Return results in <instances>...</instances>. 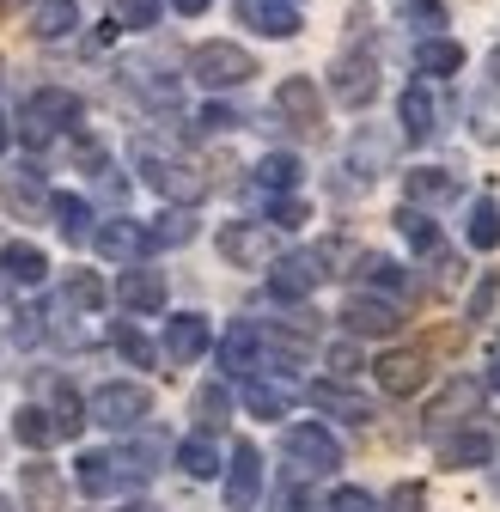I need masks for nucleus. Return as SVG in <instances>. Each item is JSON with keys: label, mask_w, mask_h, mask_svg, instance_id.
<instances>
[{"label": "nucleus", "mask_w": 500, "mask_h": 512, "mask_svg": "<svg viewBox=\"0 0 500 512\" xmlns=\"http://www.w3.org/2000/svg\"><path fill=\"white\" fill-rule=\"evenodd\" d=\"M74 165H80V171H92V177H104V171H110V147L80 128V135H74Z\"/></svg>", "instance_id": "de8ad7c7"}, {"label": "nucleus", "mask_w": 500, "mask_h": 512, "mask_svg": "<svg viewBox=\"0 0 500 512\" xmlns=\"http://www.w3.org/2000/svg\"><path fill=\"white\" fill-rule=\"evenodd\" d=\"M281 452H287L293 476H336L342 470V439L324 421H293L281 433Z\"/></svg>", "instance_id": "39448f33"}, {"label": "nucleus", "mask_w": 500, "mask_h": 512, "mask_svg": "<svg viewBox=\"0 0 500 512\" xmlns=\"http://www.w3.org/2000/svg\"><path fill=\"white\" fill-rule=\"evenodd\" d=\"M196 238V208H165L159 226H147V250H171Z\"/></svg>", "instance_id": "58836bf2"}, {"label": "nucleus", "mask_w": 500, "mask_h": 512, "mask_svg": "<svg viewBox=\"0 0 500 512\" xmlns=\"http://www.w3.org/2000/svg\"><path fill=\"white\" fill-rule=\"evenodd\" d=\"M372 378H379V391H385V397H415V391H427L433 366H427L421 348H391L385 360H372Z\"/></svg>", "instance_id": "2eb2a0df"}, {"label": "nucleus", "mask_w": 500, "mask_h": 512, "mask_svg": "<svg viewBox=\"0 0 500 512\" xmlns=\"http://www.w3.org/2000/svg\"><path fill=\"white\" fill-rule=\"evenodd\" d=\"M116 305L129 317H159L165 311V269H147V263L122 269L116 275Z\"/></svg>", "instance_id": "f3484780"}, {"label": "nucleus", "mask_w": 500, "mask_h": 512, "mask_svg": "<svg viewBox=\"0 0 500 512\" xmlns=\"http://www.w3.org/2000/svg\"><path fill=\"white\" fill-rule=\"evenodd\" d=\"M49 220H55V232L68 238V244L98 238V226H92V202H86V196H68V189H61V196L49 202Z\"/></svg>", "instance_id": "2f4dec72"}, {"label": "nucleus", "mask_w": 500, "mask_h": 512, "mask_svg": "<svg viewBox=\"0 0 500 512\" xmlns=\"http://www.w3.org/2000/svg\"><path fill=\"white\" fill-rule=\"evenodd\" d=\"M464 116H470V135H476L482 147H500V92H476V98L464 104Z\"/></svg>", "instance_id": "ea45409f"}, {"label": "nucleus", "mask_w": 500, "mask_h": 512, "mask_svg": "<svg viewBox=\"0 0 500 512\" xmlns=\"http://www.w3.org/2000/svg\"><path fill=\"white\" fill-rule=\"evenodd\" d=\"M494 433L488 427H458V433H446L440 439V464L446 470H482V464H494Z\"/></svg>", "instance_id": "6ab92c4d"}, {"label": "nucleus", "mask_w": 500, "mask_h": 512, "mask_svg": "<svg viewBox=\"0 0 500 512\" xmlns=\"http://www.w3.org/2000/svg\"><path fill=\"white\" fill-rule=\"evenodd\" d=\"M488 384H494V397H500V354H494V372H488Z\"/></svg>", "instance_id": "052dcab7"}, {"label": "nucleus", "mask_w": 500, "mask_h": 512, "mask_svg": "<svg viewBox=\"0 0 500 512\" xmlns=\"http://www.w3.org/2000/svg\"><path fill=\"white\" fill-rule=\"evenodd\" d=\"M330 269H324V256L318 250H293V256H275V269H269V293L281 305H299L311 299V287H318Z\"/></svg>", "instance_id": "ddd939ff"}, {"label": "nucleus", "mask_w": 500, "mask_h": 512, "mask_svg": "<svg viewBox=\"0 0 500 512\" xmlns=\"http://www.w3.org/2000/svg\"><path fill=\"white\" fill-rule=\"evenodd\" d=\"M354 269H360V281H366L372 293H385V299H397V305H403L409 275H403L397 256H385V250H360V256H354Z\"/></svg>", "instance_id": "c756f323"}, {"label": "nucleus", "mask_w": 500, "mask_h": 512, "mask_svg": "<svg viewBox=\"0 0 500 512\" xmlns=\"http://www.w3.org/2000/svg\"><path fill=\"white\" fill-rule=\"evenodd\" d=\"M427 269H433V293H452V287L464 281V263H458L452 250H433V256H427Z\"/></svg>", "instance_id": "3c124183"}, {"label": "nucleus", "mask_w": 500, "mask_h": 512, "mask_svg": "<svg viewBox=\"0 0 500 512\" xmlns=\"http://www.w3.org/2000/svg\"><path fill=\"white\" fill-rule=\"evenodd\" d=\"M293 384L287 378H269V372H257V378H244V409L257 415V421H281L287 409H293Z\"/></svg>", "instance_id": "bb28decb"}, {"label": "nucleus", "mask_w": 500, "mask_h": 512, "mask_svg": "<svg viewBox=\"0 0 500 512\" xmlns=\"http://www.w3.org/2000/svg\"><path fill=\"white\" fill-rule=\"evenodd\" d=\"M122 512H159V506H141V500H135V506H122Z\"/></svg>", "instance_id": "680f3d73"}, {"label": "nucleus", "mask_w": 500, "mask_h": 512, "mask_svg": "<svg viewBox=\"0 0 500 512\" xmlns=\"http://www.w3.org/2000/svg\"><path fill=\"white\" fill-rule=\"evenodd\" d=\"M342 330L354 342H391L403 330V305L385 299V293H372V287H354L348 305H342Z\"/></svg>", "instance_id": "0eeeda50"}, {"label": "nucleus", "mask_w": 500, "mask_h": 512, "mask_svg": "<svg viewBox=\"0 0 500 512\" xmlns=\"http://www.w3.org/2000/svg\"><path fill=\"white\" fill-rule=\"evenodd\" d=\"M464 244L470 250H500V202L494 196H476L470 214H464Z\"/></svg>", "instance_id": "473e14b6"}, {"label": "nucleus", "mask_w": 500, "mask_h": 512, "mask_svg": "<svg viewBox=\"0 0 500 512\" xmlns=\"http://www.w3.org/2000/svg\"><path fill=\"white\" fill-rule=\"evenodd\" d=\"M464 68V43L458 37H415V74L421 80H452Z\"/></svg>", "instance_id": "cd10ccee"}, {"label": "nucleus", "mask_w": 500, "mask_h": 512, "mask_svg": "<svg viewBox=\"0 0 500 512\" xmlns=\"http://www.w3.org/2000/svg\"><path fill=\"white\" fill-rule=\"evenodd\" d=\"M92 244H98V256H110L116 269H135L141 250H147V226H135V220H104Z\"/></svg>", "instance_id": "393cba45"}, {"label": "nucleus", "mask_w": 500, "mask_h": 512, "mask_svg": "<svg viewBox=\"0 0 500 512\" xmlns=\"http://www.w3.org/2000/svg\"><path fill=\"white\" fill-rule=\"evenodd\" d=\"M476 403H482V384H470V378H452L440 397L427 403V415H421V427L433 433V439H446V433H458V427H470V415H476Z\"/></svg>", "instance_id": "4468645a"}, {"label": "nucleus", "mask_w": 500, "mask_h": 512, "mask_svg": "<svg viewBox=\"0 0 500 512\" xmlns=\"http://www.w3.org/2000/svg\"><path fill=\"white\" fill-rule=\"evenodd\" d=\"M196 421H202V433H220L232 421V391L226 384H202L196 391Z\"/></svg>", "instance_id": "79ce46f5"}, {"label": "nucleus", "mask_w": 500, "mask_h": 512, "mask_svg": "<svg viewBox=\"0 0 500 512\" xmlns=\"http://www.w3.org/2000/svg\"><path fill=\"white\" fill-rule=\"evenodd\" d=\"M7 141H13V116H0V153H7Z\"/></svg>", "instance_id": "bf43d9fd"}, {"label": "nucleus", "mask_w": 500, "mask_h": 512, "mask_svg": "<svg viewBox=\"0 0 500 512\" xmlns=\"http://www.w3.org/2000/svg\"><path fill=\"white\" fill-rule=\"evenodd\" d=\"M494 305H500V269H482L476 293L464 299V317H470V324H488V317H494Z\"/></svg>", "instance_id": "c03bdc74"}, {"label": "nucleus", "mask_w": 500, "mask_h": 512, "mask_svg": "<svg viewBox=\"0 0 500 512\" xmlns=\"http://www.w3.org/2000/svg\"><path fill=\"white\" fill-rule=\"evenodd\" d=\"M482 68H488V86H494V92H500V43H494V49H488V61H482Z\"/></svg>", "instance_id": "13d9d810"}, {"label": "nucleus", "mask_w": 500, "mask_h": 512, "mask_svg": "<svg viewBox=\"0 0 500 512\" xmlns=\"http://www.w3.org/2000/svg\"><path fill=\"white\" fill-rule=\"evenodd\" d=\"M80 31V0H31V37L61 43Z\"/></svg>", "instance_id": "7c9ffc66"}, {"label": "nucleus", "mask_w": 500, "mask_h": 512, "mask_svg": "<svg viewBox=\"0 0 500 512\" xmlns=\"http://www.w3.org/2000/svg\"><path fill=\"white\" fill-rule=\"evenodd\" d=\"M122 31H153L159 25V0H116V13H110Z\"/></svg>", "instance_id": "49530a36"}, {"label": "nucleus", "mask_w": 500, "mask_h": 512, "mask_svg": "<svg viewBox=\"0 0 500 512\" xmlns=\"http://www.w3.org/2000/svg\"><path fill=\"white\" fill-rule=\"evenodd\" d=\"M86 415L98 427H110V433H135L153 415V391L135 384V378H110V384H98V391L86 397Z\"/></svg>", "instance_id": "20e7f679"}, {"label": "nucleus", "mask_w": 500, "mask_h": 512, "mask_svg": "<svg viewBox=\"0 0 500 512\" xmlns=\"http://www.w3.org/2000/svg\"><path fill=\"white\" fill-rule=\"evenodd\" d=\"M177 464H183V476H196V482H208V476H220V470H226V464H220V445H214L208 433L177 439Z\"/></svg>", "instance_id": "e433bc0d"}, {"label": "nucleus", "mask_w": 500, "mask_h": 512, "mask_svg": "<svg viewBox=\"0 0 500 512\" xmlns=\"http://www.w3.org/2000/svg\"><path fill=\"white\" fill-rule=\"evenodd\" d=\"M330 98L348 104V110H366L379 98V55L372 49H342L330 61Z\"/></svg>", "instance_id": "9d476101"}, {"label": "nucleus", "mask_w": 500, "mask_h": 512, "mask_svg": "<svg viewBox=\"0 0 500 512\" xmlns=\"http://www.w3.org/2000/svg\"><path fill=\"white\" fill-rule=\"evenodd\" d=\"M397 232L409 238V250H421V256H433V250H440V226H433L427 220V208H397Z\"/></svg>", "instance_id": "a19ab883"}, {"label": "nucleus", "mask_w": 500, "mask_h": 512, "mask_svg": "<svg viewBox=\"0 0 500 512\" xmlns=\"http://www.w3.org/2000/svg\"><path fill=\"white\" fill-rule=\"evenodd\" d=\"M311 409H324V415H336V421H348V427H360V421H372V403L360 397V391H348L342 378H318L311 384Z\"/></svg>", "instance_id": "5701e85b"}, {"label": "nucleus", "mask_w": 500, "mask_h": 512, "mask_svg": "<svg viewBox=\"0 0 500 512\" xmlns=\"http://www.w3.org/2000/svg\"><path fill=\"white\" fill-rule=\"evenodd\" d=\"M379 506H385V500H372L366 488H354V482H342V488L330 494V506H324V512H379Z\"/></svg>", "instance_id": "864d4df0"}, {"label": "nucleus", "mask_w": 500, "mask_h": 512, "mask_svg": "<svg viewBox=\"0 0 500 512\" xmlns=\"http://www.w3.org/2000/svg\"><path fill=\"white\" fill-rule=\"evenodd\" d=\"M104 299H110V287H104L92 269H74L68 281H61V311H80V317H92V311H104Z\"/></svg>", "instance_id": "72a5a7b5"}, {"label": "nucleus", "mask_w": 500, "mask_h": 512, "mask_svg": "<svg viewBox=\"0 0 500 512\" xmlns=\"http://www.w3.org/2000/svg\"><path fill=\"white\" fill-rule=\"evenodd\" d=\"M196 122H202V135H232L244 116H238L232 104H202V116H196Z\"/></svg>", "instance_id": "5fc2aeb1"}, {"label": "nucleus", "mask_w": 500, "mask_h": 512, "mask_svg": "<svg viewBox=\"0 0 500 512\" xmlns=\"http://www.w3.org/2000/svg\"><path fill=\"white\" fill-rule=\"evenodd\" d=\"M43 409L55 415V427H61V439H74V433H80V427L92 421V415H86V403H80V391H74V384H68V378H55V384H49V403H43Z\"/></svg>", "instance_id": "c9c22d12"}, {"label": "nucleus", "mask_w": 500, "mask_h": 512, "mask_svg": "<svg viewBox=\"0 0 500 512\" xmlns=\"http://www.w3.org/2000/svg\"><path fill=\"white\" fill-rule=\"evenodd\" d=\"M214 250H220V263L226 269H275V226H263V220H226L220 226V238H214Z\"/></svg>", "instance_id": "6e6552de"}, {"label": "nucleus", "mask_w": 500, "mask_h": 512, "mask_svg": "<svg viewBox=\"0 0 500 512\" xmlns=\"http://www.w3.org/2000/svg\"><path fill=\"white\" fill-rule=\"evenodd\" d=\"M293 135H318L324 128V86L318 80H305V74H287L281 86H275V104H269Z\"/></svg>", "instance_id": "9b49d317"}, {"label": "nucleus", "mask_w": 500, "mask_h": 512, "mask_svg": "<svg viewBox=\"0 0 500 512\" xmlns=\"http://www.w3.org/2000/svg\"><path fill=\"white\" fill-rule=\"evenodd\" d=\"M171 7H177L183 19H202V13H208V0H171Z\"/></svg>", "instance_id": "4d7b16f0"}, {"label": "nucleus", "mask_w": 500, "mask_h": 512, "mask_svg": "<svg viewBox=\"0 0 500 512\" xmlns=\"http://www.w3.org/2000/svg\"><path fill=\"white\" fill-rule=\"evenodd\" d=\"M397 116H403V141H433V128H440V104H433V92L421 86V80H409L403 86V98H397Z\"/></svg>", "instance_id": "b1692460"}, {"label": "nucleus", "mask_w": 500, "mask_h": 512, "mask_svg": "<svg viewBox=\"0 0 500 512\" xmlns=\"http://www.w3.org/2000/svg\"><path fill=\"white\" fill-rule=\"evenodd\" d=\"M421 506H427L421 482H397V488L385 494V506H379V512H421Z\"/></svg>", "instance_id": "6e6d98bb"}, {"label": "nucleus", "mask_w": 500, "mask_h": 512, "mask_svg": "<svg viewBox=\"0 0 500 512\" xmlns=\"http://www.w3.org/2000/svg\"><path fill=\"white\" fill-rule=\"evenodd\" d=\"M269 512H318V500H311L305 476H287V482H275V494H269Z\"/></svg>", "instance_id": "a18cd8bd"}, {"label": "nucleus", "mask_w": 500, "mask_h": 512, "mask_svg": "<svg viewBox=\"0 0 500 512\" xmlns=\"http://www.w3.org/2000/svg\"><path fill=\"white\" fill-rule=\"evenodd\" d=\"M0 202H7V214H19V220H49V183H43V171L37 165H19V171H7L0 177Z\"/></svg>", "instance_id": "a211bd4d"}, {"label": "nucleus", "mask_w": 500, "mask_h": 512, "mask_svg": "<svg viewBox=\"0 0 500 512\" xmlns=\"http://www.w3.org/2000/svg\"><path fill=\"white\" fill-rule=\"evenodd\" d=\"M403 19H409V25H421L427 37H440V25H446V7H440V0H403Z\"/></svg>", "instance_id": "603ef678"}, {"label": "nucleus", "mask_w": 500, "mask_h": 512, "mask_svg": "<svg viewBox=\"0 0 500 512\" xmlns=\"http://www.w3.org/2000/svg\"><path fill=\"white\" fill-rule=\"evenodd\" d=\"M110 348H116L122 360H129V366H159V360H165V354H159V348L135 330V324H116V330H110Z\"/></svg>", "instance_id": "37998d69"}, {"label": "nucleus", "mask_w": 500, "mask_h": 512, "mask_svg": "<svg viewBox=\"0 0 500 512\" xmlns=\"http://www.w3.org/2000/svg\"><path fill=\"white\" fill-rule=\"evenodd\" d=\"M0 281H7V287H43L49 281V256L31 238L0 244Z\"/></svg>", "instance_id": "412c9836"}, {"label": "nucleus", "mask_w": 500, "mask_h": 512, "mask_svg": "<svg viewBox=\"0 0 500 512\" xmlns=\"http://www.w3.org/2000/svg\"><path fill=\"white\" fill-rule=\"evenodd\" d=\"M305 220H311V208H305L299 196H269V226H275V232H299Z\"/></svg>", "instance_id": "09e8293b"}, {"label": "nucleus", "mask_w": 500, "mask_h": 512, "mask_svg": "<svg viewBox=\"0 0 500 512\" xmlns=\"http://www.w3.org/2000/svg\"><path fill=\"white\" fill-rule=\"evenodd\" d=\"M153 470H141L135 464V452H80L74 458V482H80V494H92V500H110V494H122V488H141Z\"/></svg>", "instance_id": "423d86ee"}, {"label": "nucleus", "mask_w": 500, "mask_h": 512, "mask_svg": "<svg viewBox=\"0 0 500 512\" xmlns=\"http://www.w3.org/2000/svg\"><path fill=\"white\" fill-rule=\"evenodd\" d=\"M257 500H263V452L250 439H238L226 464V512H250Z\"/></svg>", "instance_id": "dca6fc26"}, {"label": "nucleus", "mask_w": 500, "mask_h": 512, "mask_svg": "<svg viewBox=\"0 0 500 512\" xmlns=\"http://www.w3.org/2000/svg\"><path fill=\"white\" fill-rule=\"evenodd\" d=\"M214 360H220L226 378H257V372L269 366V336H263V324H250V317H232L226 336L214 342Z\"/></svg>", "instance_id": "1a4fd4ad"}, {"label": "nucleus", "mask_w": 500, "mask_h": 512, "mask_svg": "<svg viewBox=\"0 0 500 512\" xmlns=\"http://www.w3.org/2000/svg\"><path fill=\"white\" fill-rule=\"evenodd\" d=\"M299 159L293 153H263L257 159V189H269V196H293V189H299Z\"/></svg>", "instance_id": "4c0bfd02"}, {"label": "nucleus", "mask_w": 500, "mask_h": 512, "mask_svg": "<svg viewBox=\"0 0 500 512\" xmlns=\"http://www.w3.org/2000/svg\"><path fill=\"white\" fill-rule=\"evenodd\" d=\"M391 153H397V135H385V128H360V135L348 141V171L360 183H372V177L391 165Z\"/></svg>", "instance_id": "a878e982"}, {"label": "nucleus", "mask_w": 500, "mask_h": 512, "mask_svg": "<svg viewBox=\"0 0 500 512\" xmlns=\"http://www.w3.org/2000/svg\"><path fill=\"white\" fill-rule=\"evenodd\" d=\"M238 19L250 25V31H257V37H299V7H293V0H238Z\"/></svg>", "instance_id": "aec40b11"}, {"label": "nucleus", "mask_w": 500, "mask_h": 512, "mask_svg": "<svg viewBox=\"0 0 500 512\" xmlns=\"http://www.w3.org/2000/svg\"><path fill=\"white\" fill-rule=\"evenodd\" d=\"M403 196H409V208L452 202V196H458V177H452L446 165H415V171H403Z\"/></svg>", "instance_id": "c85d7f7f"}, {"label": "nucleus", "mask_w": 500, "mask_h": 512, "mask_svg": "<svg viewBox=\"0 0 500 512\" xmlns=\"http://www.w3.org/2000/svg\"><path fill=\"white\" fill-rule=\"evenodd\" d=\"M13 439L25 445V452H43V445L61 439V427H55V415H49L43 403H25V409L13 415Z\"/></svg>", "instance_id": "f704fd0d"}, {"label": "nucleus", "mask_w": 500, "mask_h": 512, "mask_svg": "<svg viewBox=\"0 0 500 512\" xmlns=\"http://www.w3.org/2000/svg\"><path fill=\"white\" fill-rule=\"evenodd\" d=\"M324 366H330V378H354V372L366 366V360H360V342H354V336H348V342H330V348H324Z\"/></svg>", "instance_id": "8fccbe9b"}, {"label": "nucleus", "mask_w": 500, "mask_h": 512, "mask_svg": "<svg viewBox=\"0 0 500 512\" xmlns=\"http://www.w3.org/2000/svg\"><path fill=\"white\" fill-rule=\"evenodd\" d=\"M19 494H25V512H68V482L55 476V464H25Z\"/></svg>", "instance_id": "4be33fe9"}, {"label": "nucleus", "mask_w": 500, "mask_h": 512, "mask_svg": "<svg viewBox=\"0 0 500 512\" xmlns=\"http://www.w3.org/2000/svg\"><path fill=\"white\" fill-rule=\"evenodd\" d=\"M208 348H214V324H208L202 311H177V317H165V342H159L165 366H196Z\"/></svg>", "instance_id": "f8f14e48"}, {"label": "nucleus", "mask_w": 500, "mask_h": 512, "mask_svg": "<svg viewBox=\"0 0 500 512\" xmlns=\"http://www.w3.org/2000/svg\"><path fill=\"white\" fill-rule=\"evenodd\" d=\"M80 122H86L80 92H68V86H37V92L19 104V116H13V135H19L31 153H43V147L61 141V135H80Z\"/></svg>", "instance_id": "f257e3e1"}, {"label": "nucleus", "mask_w": 500, "mask_h": 512, "mask_svg": "<svg viewBox=\"0 0 500 512\" xmlns=\"http://www.w3.org/2000/svg\"><path fill=\"white\" fill-rule=\"evenodd\" d=\"M257 74H263V68H257V55H250L244 43L208 37V43H196V49H190V80H196V86H208V92H232V86L257 80Z\"/></svg>", "instance_id": "7ed1b4c3"}, {"label": "nucleus", "mask_w": 500, "mask_h": 512, "mask_svg": "<svg viewBox=\"0 0 500 512\" xmlns=\"http://www.w3.org/2000/svg\"><path fill=\"white\" fill-rule=\"evenodd\" d=\"M0 512H19V506H13V500H0Z\"/></svg>", "instance_id": "e2e57ef3"}, {"label": "nucleus", "mask_w": 500, "mask_h": 512, "mask_svg": "<svg viewBox=\"0 0 500 512\" xmlns=\"http://www.w3.org/2000/svg\"><path fill=\"white\" fill-rule=\"evenodd\" d=\"M135 171H141V183L147 189H159L165 202H177V208H196L202 196H208V177L190 165V159H177V153H159L153 141H135Z\"/></svg>", "instance_id": "f03ea898"}]
</instances>
